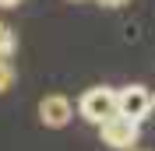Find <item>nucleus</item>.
I'll list each match as a JSON object with an SVG mask.
<instances>
[{
  "label": "nucleus",
  "mask_w": 155,
  "mask_h": 151,
  "mask_svg": "<svg viewBox=\"0 0 155 151\" xmlns=\"http://www.w3.org/2000/svg\"><path fill=\"white\" fill-rule=\"evenodd\" d=\"M102 7H124V4H130V0H99Z\"/></svg>",
  "instance_id": "0eeeda50"
},
{
  "label": "nucleus",
  "mask_w": 155,
  "mask_h": 151,
  "mask_svg": "<svg viewBox=\"0 0 155 151\" xmlns=\"http://www.w3.org/2000/svg\"><path fill=\"white\" fill-rule=\"evenodd\" d=\"M21 0H0V7H18Z\"/></svg>",
  "instance_id": "6e6552de"
},
{
  "label": "nucleus",
  "mask_w": 155,
  "mask_h": 151,
  "mask_svg": "<svg viewBox=\"0 0 155 151\" xmlns=\"http://www.w3.org/2000/svg\"><path fill=\"white\" fill-rule=\"evenodd\" d=\"M74 109H71V98L67 95H42L39 98V120L46 127H67Z\"/></svg>",
  "instance_id": "20e7f679"
},
{
  "label": "nucleus",
  "mask_w": 155,
  "mask_h": 151,
  "mask_svg": "<svg viewBox=\"0 0 155 151\" xmlns=\"http://www.w3.org/2000/svg\"><path fill=\"white\" fill-rule=\"evenodd\" d=\"M14 46H18V42H14V32H11L4 21H0V60H11Z\"/></svg>",
  "instance_id": "39448f33"
},
{
  "label": "nucleus",
  "mask_w": 155,
  "mask_h": 151,
  "mask_svg": "<svg viewBox=\"0 0 155 151\" xmlns=\"http://www.w3.org/2000/svg\"><path fill=\"white\" fill-rule=\"evenodd\" d=\"M78 113L85 116L88 123H95V127H102L106 120H113V116H120V92H113V88H88L85 95H81V102H78Z\"/></svg>",
  "instance_id": "f257e3e1"
},
{
  "label": "nucleus",
  "mask_w": 155,
  "mask_h": 151,
  "mask_svg": "<svg viewBox=\"0 0 155 151\" xmlns=\"http://www.w3.org/2000/svg\"><path fill=\"white\" fill-rule=\"evenodd\" d=\"M152 98H155V92H152Z\"/></svg>",
  "instance_id": "9d476101"
},
{
  "label": "nucleus",
  "mask_w": 155,
  "mask_h": 151,
  "mask_svg": "<svg viewBox=\"0 0 155 151\" xmlns=\"http://www.w3.org/2000/svg\"><path fill=\"white\" fill-rule=\"evenodd\" d=\"M134 151H145V148H134Z\"/></svg>",
  "instance_id": "1a4fd4ad"
},
{
  "label": "nucleus",
  "mask_w": 155,
  "mask_h": 151,
  "mask_svg": "<svg viewBox=\"0 0 155 151\" xmlns=\"http://www.w3.org/2000/svg\"><path fill=\"white\" fill-rule=\"evenodd\" d=\"M99 133H102V144H109L113 151H134L141 141V123L127 120V116H113L99 127Z\"/></svg>",
  "instance_id": "f03ea898"
},
{
  "label": "nucleus",
  "mask_w": 155,
  "mask_h": 151,
  "mask_svg": "<svg viewBox=\"0 0 155 151\" xmlns=\"http://www.w3.org/2000/svg\"><path fill=\"white\" fill-rule=\"evenodd\" d=\"M11 85H14V67H11V60H0V95Z\"/></svg>",
  "instance_id": "423d86ee"
},
{
  "label": "nucleus",
  "mask_w": 155,
  "mask_h": 151,
  "mask_svg": "<svg viewBox=\"0 0 155 151\" xmlns=\"http://www.w3.org/2000/svg\"><path fill=\"white\" fill-rule=\"evenodd\" d=\"M155 109V98L145 85H130V88H120V116L141 123L148 113Z\"/></svg>",
  "instance_id": "7ed1b4c3"
}]
</instances>
